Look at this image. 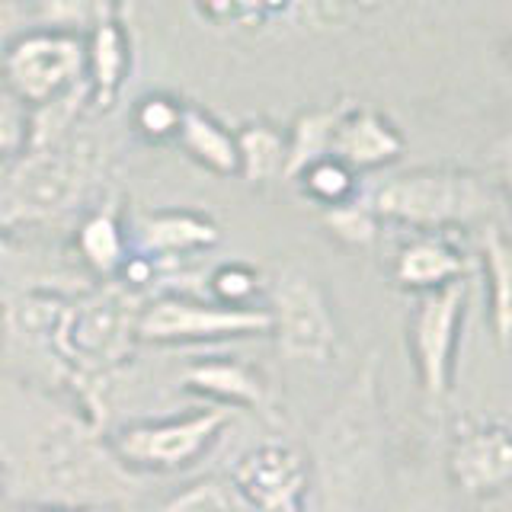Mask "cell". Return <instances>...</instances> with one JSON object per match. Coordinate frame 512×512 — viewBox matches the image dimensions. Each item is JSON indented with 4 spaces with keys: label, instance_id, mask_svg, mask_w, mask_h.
<instances>
[{
    "label": "cell",
    "instance_id": "cell-18",
    "mask_svg": "<svg viewBox=\"0 0 512 512\" xmlns=\"http://www.w3.org/2000/svg\"><path fill=\"white\" fill-rule=\"evenodd\" d=\"M237 160L250 183H269L276 176H285L288 141L269 125H247L237 138Z\"/></svg>",
    "mask_w": 512,
    "mask_h": 512
},
{
    "label": "cell",
    "instance_id": "cell-16",
    "mask_svg": "<svg viewBox=\"0 0 512 512\" xmlns=\"http://www.w3.org/2000/svg\"><path fill=\"white\" fill-rule=\"evenodd\" d=\"M349 103H336L327 109H311L295 122L292 141H288V157H285V180H295V176L311 167L314 160L330 157L333 148V132L340 125L343 112Z\"/></svg>",
    "mask_w": 512,
    "mask_h": 512
},
{
    "label": "cell",
    "instance_id": "cell-6",
    "mask_svg": "<svg viewBox=\"0 0 512 512\" xmlns=\"http://www.w3.org/2000/svg\"><path fill=\"white\" fill-rule=\"evenodd\" d=\"M84 180V164L74 154H61L58 144L55 148L32 151V157L23 160L10 180L13 212L20 218L58 215L77 202Z\"/></svg>",
    "mask_w": 512,
    "mask_h": 512
},
{
    "label": "cell",
    "instance_id": "cell-8",
    "mask_svg": "<svg viewBox=\"0 0 512 512\" xmlns=\"http://www.w3.org/2000/svg\"><path fill=\"white\" fill-rule=\"evenodd\" d=\"M304 480V461L295 448L282 442H263L240 458L234 471L237 490L263 512H295Z\"/></svg>",
    "mask_w": 512,
    "mask_h": 512
},
{
    "label": "cell",
    "instance_id": "cell-10",
    "mask_svg": "<svg viewBox=\"0 0 512 512\" xmlns=\"http://www.w3.org/2000/svg\"><path fill=\"white\" fill-rule=\"evenodd\" d=\"M224 423V413H202L192 420L160 423V426H141L125 432L119 439V452L128 461L138 464H157V468H180L192 455H199Z\"/></svg>",
    "mask_w": 512,
    "mask_h": 512
},
{
    "label": "cell",
    "instance_id": "cell-17",
    "mask_svg": "<svg viewBox=\"0 0 512 512\" xmlns=\"http://www.w3.org/2000/svg\"><path fill=\"white\" fill-rule=\"evenodd\" d=\"M180 141L183 148L205 164L208 170L215 173H237L240 170V160H237V141L234 135H228L224 128L205 116L199 109H183V122H180Z\"/></svg>",
    "mask_w": 512,
    "mask_h": 512
},
{
    "label": "cell",
    "instance_id": "cell-28",
    "mask_svg": "<svg viewBox=\"0 0 512 512\" xmlns=\"http://www.w3.org/2000/svg\"><path fill=\"white\" fill-rule=\"evenodd\" d=\"M26 29H32L26 0H0V42L4 39L13 42L16 36H23Z\"/></svg>",
    "mask_w": 512,
    "mask_h": 512
},
{
    "label": "cell",
    "instance_id": "cell-29",
    "mask_svg": "<svg viewBox=\"0 0 512 512\" xmlns=\"http://www.w3.org/2000/svg\"><path fill=\"white\" fill-rule=\"evenodd\" d=\"M250 292H253V276L244 266H231V269H224L218 276V295L234 301V298H244Z\"/></svg>",
    "mask_w": 512,
    "mask_h": 512
},
{
    "label": "cell",
    "instance_id": "cell-13",
    "mask_svg": "<svg viewBox=\"0 0 512 512\" xmlns=\"http://www.w3.org/2000/svg\"><path fill=\"white\" fill-rule=\"evenodd\" d=\"M128 324H132V311H128L125 298H96L87 308L64 314V333H68L71 349L103 362L122 356L128 343Z\"/></svg>",
    "mask_w": 512,
    "mask_h": 512
},
{
    "label": "cell",
    "instance_id": "cell-3",
    "mask_svg": "<svg viewBox=\"0 0 512 512\" xmlns=\"http://www.w3.org/2000/svg\"><path fill=\"white\" fill-rule=\"evenodd\" d=\"M7 93L20 103L45 106L55 96L87 84V39L74 32L26 29L4 55Z\"/></svg>",
    "mask_w": 512,
    "mask_h": 512
},
{
    "label": "cell",
    "instance_id": "cell-19",
    "mask_svg": "<svg viewBox=\"0 0 512 512\" xmlns=\"http://www.w3.org/2000/svg\"><path fill=\"white\" fill-rule=\"evenodd\" d=\"M29 20L32 29H55V32H87L112 16L109 0H29Z\"/></svg>",
    "mask_w": 512,
    "mask_h": 512
},
{
    "label": "cell",
    "instance_id": "cell-27",
    "mask_svg": "<svg viewBox=\"0 0 512 512\" xmlns=\"http://www.w3.org/2000/svg\"><path fill=\"white\" fill-rule=\"evenodd\" d=\"M164 512H234V509H231V496L218 484H199L176 496Z\"/></svg>",
    "mask_w": 512,
    "mask_h": 512
},
{
    "label": "cell",
    "instance_id": "cell-20",
    "mask_svg": "<svg viewBox=\"0 0 512 512\" xmlns=\"http://www.w3.org/2000/svg\"><path fill=\"white\" fill-rule=\"evenodd\" d=\"M141 237L151 250L160 253H176L189 247H212L218 240V228L212 221L196 218V215H154L141 224Z\"/></svg>",
    "mask_w": 512,
    "mask_h": 512
},
{
    "label": "cell",
    "instance_id": "cell-23",
    "mask_svg": "<svg viewBox=\"0 0 512 512\" xmlns=\"http://www.w3.org/2000/svg\"><path fill=\"white\" fill-rule=\"evenodd\" d=\"M80 250H84L87 260L103 269V272H112L122 260V240H119V224L112 215H93L84 231H80Z\"/></svg>",
    "mask_w": 512,
    "mask_h": 512
},
{
    "label": "cell",
    "instance_id": "cell-14",
    "mask_svg": "<svg viewBox=\"0 0 512 512\" xmlns=\"http://www.w3.org/2000/svg\"><path fill=\"white\" fill-rule=\"evenodd\" d=\"M480 253H484L490 327L496 336V346L512 349V240L496 224H484Z\"/></svg>",
    "mask_w": 512,
    "mask_h": 512
},
{
    "label": "cell",
    "instance_id": "cell-12",
    "mask_svg": "<svg viewBox=\"0 0 512 512\" xmlns=\"http://www.w3.org/2000/svg\"><path fill=\"white\" fill-rule=\"evenodd\" d=\"M330 154L352 170L384 167L404 154V135L375 109L346 106L340 125L333 132Z\"/></svg>",
    "mask_w": 512,
    "mask_h": 512
},
{
    "label": "cell",
    "instance_id": "cell-7",
    "mask_svg": "<svg viewBox=\"0 0 512 512\" xmlns=\"http://www.w3.org/2000/svg\"><path fill=\"white\" fill-rule=\"evenodd\" d=\"M42 474L61 493H96L106 496L122 484V474L112 471V464L103 458L84 432L68 426H55L42 442Z\"/></svg>",
    "mask_w": 512,
    "mask_h": 512
},
{
    "label": "cell",
    "instance_id": "cell-25",
    "mask_svg": "<svg viewBox=\"0 0 512 512\" xmlns=\"http://www.w3.org/2000/svg\"><path fill=\"white\" fill-rule=\"evenodd\" d=\"M180 122H183V106L164 93L144 96L135 106V125L148 138H170L180 132Z\"/></svg>",
    "mask_w": 512,
    "mask_h": 512
},
{
    "label": "cell",
    "instance_id": "cell-21",
    "mask_svg": "<svg viewBox=\"0 0 512 512\" xmlns=\"http://www.w3.org/2000/svg\"><path fill=\"white\" fill-rule=\"evenodd\" d=\"M183 381L196 384V388L212 391V394L240 400V404H247L253 410H263L266 400H269L266 388L256 381V375H250L247 368H240V365H221V362L202 365V368H196V372H189Z\"/></svg>",
    "mask_w": 512,
    "mask_h": 512
},
{
    "label": "cell",
    "instance_id": "cell-11",
    "mask_svg": "<svg viewBox=\"0 0 512 512\" xmlns=\"http://www.w3.org/2000/svg\"><path fill=\"white\" fill-rule=\"evenodd\" d=\"M468 272H471L468 256L461 253V247L452 237L420 234L397 253L394 282L400 288H407V292L426 295V292H439L445 285L464 282Z\"/></svg>",
    "mask_w": 512,
    "mask_h": 512
},
{
    "label": "cell",
    "instance_id": "cell-9",
    "mask_svg": "<svg viewBox=\"0 0 512 512\" xmlns=\"http://www.w3.org/2000/svg\"><path fill=\"white\" fill-rule=\"evenodd\" d=\"M272 330V314L244 308H199L186 301H160L144 314L141 333L148 340H192V336Z\"/></svg>",
    "mask_w": 512,
    "mask_h": 512
},
{
    "label": "cell",
    "instance_id": "cell-30",
    "mask_svg": "<svg viewBox=\"0 0 512 512\" xmlns=\"http://www.w3.org/2000/svg\"><path fill=\"white\" fill-rule=\"evenodd\" d=\"M496 170H500V183H503V192L512 205V138L500 141V148H496Z\"/></svg>",
    "mask_w": 512,
    "mask_h": 512
},
{
    "label": "cell",
    "instance_id": "cell-15",
    "mask_svg": "<svg viewBox=\"0 0 512 512\" xmlns=\"http://www.w3.org/2000/svg\"><path fill=\"white\" fill-rule=\"evenodd\" d=\"M84 39H87L90 100L100 109H106L112 103V96L119 93L125 71H128V39L112 16L103 23H96Z\"/></svg>",
    "mask_w": 512,
    "mask_h": 512
},
{
    "label": "cell",
    "instance_id": "cell-26",
    "mask_svg": "<svg viewBox=\"0 0 512 512\" xmlns=\"http://www.w3.org/2000/svg\"><path fill=\"white\" fill-rule=\"evenodd\" d=\"M29 141V119L23 103L10 93H0V157L16 154Z\"/></svg>",
    "mask_w": 512,
    "mask_h": 512
},
{
    "label": "cell",
    "instance_id": "cell-22",
    "mask_svg": "<svg viewBox=\"0 0 512 512\" xmlns=\"http://www.w3.org/2000/svg\"><path fill=\"white\" fill-rule=\"evenodd\" d=\"M295 180H301L304 192H308L314 202L327 208L346 205L356 199V170L346 167L343 160H336L333 154L314 160V164L304 167Z\"/></svg>",
    "mask_w": 512,
    "mask_h": 512
},
{
    "label": "cell",
    "instance_id": "cell-24",
    "mask_svg": "<svg viewBox=\"0 0 512 512\" xmlns=\"http://www.w3.org/2000/svg\"><path fill=\"white\" fill-rule=\"evenodd\" d=\"M327 228L349 247H368L378 237V215L372 212V205H359L356 199L346 205L327 208Z\"/></svg>",
    "mask_w": 512,
    "mask_h": 512
},
{
    "label": "cell",
    "instance_id": "cell-4",
    "mask_svg": "<svg viewBox=\"0 0 512 512\" xmlns=\"http://www.w3.org/2000/svg\"><path fill=\"white\" fill-rule=\"evenodd\" d=\"M445 471L464 496L484 500L512 487V423L500 416H461L448 439Z\"/></svg>",
    "mask_w": 512,
    "mask_h": 512
},
{
    "label": "cell",
    "instance_id": "cell-2",
    "mask_svg": "<svg viewBox=\"0 0 512 512\" xmlns=\"http://www.w3.org/2000/svg\"><path fill=\"white\" fill-rule=\"evenodd\" d=\"M468 279L420 295L410 317V352L429 407H442L455 391L458 346L468 314Z\"/></svg>",
    "mask_w": 512,
    "mask_h": 512
},
{
    "label": "cell",
    "instance_id": "cell-1",
    "mask_svg": "<svg viewBox=\"0 0 512 512\" xmlns=\"http://www.w3.org/2000/svg\"><path fill=\"white\" fill-rule=\"evenodd\" d=\"M372 212L423 234H445L487 221L493 189L471 170L423 167L384 180L372 196Z\"/></svg>",
    "mask_w": 512,
    "mask_h": 512
},
{
    "label": "cell",
    "instance_id": "cell-5",
    "mask_svg": "<svg viewBox=\"0 0 512 512\" xmlns=\"http://www.w3.org/2000/svg\"><path fill=\"white\" fill-rule=\"evenodd\" d=\"M272 327L285 359L324 365L336 356L340 333L330 304L304 272H285L272 292Z\"/></svg>",
    "mask_w": 512,
    "mask_h": 512
}]
</instances>
